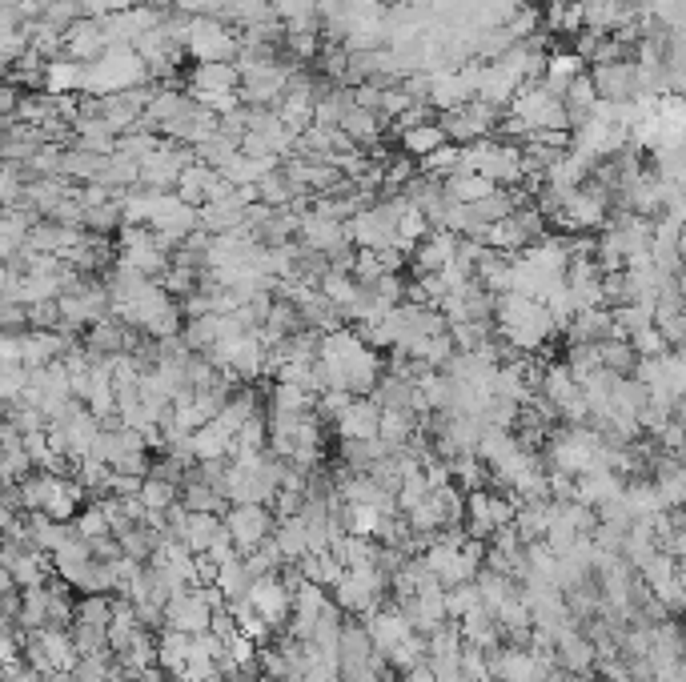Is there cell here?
<instances>
[{"mask_svg": "<svg viewBox=\"0 0 686 682\" xmlns=\"http://www.w3.org/2000/svg\"><path fill=\"white\" fill-rule=\"evenodd\" d=\"M494 321H498V333L522 354H542L562 333L554 313L546 309V301H534V297H522V293H502Z\"/></svg>", "mask_w": 686, "mask_h": 682, "instance_id": "6da1fadb", "label": "cell"}, {"mask_svg": "<svg viewBox=\"0 0 686 682\" xmlns=\"http://www.w3.org/2000/svg\"><path fill=\"white\" fill-rule=\"evenodd\" d=\"M57 301H61V313H65V329H73V333H89L97 321H105L113 313L109 285L97 281V277H81Z\"/></svg>", "mask_w": 686, "mask_h": 682, "instance_id": "7a4b0ae2", "label": "cell"}, {"mask_svg": "<svg viewBox=\"0 0 686 682\" xmlns=\"http://www.w3.org/2000/svg\"><path fill=\"white\" fill-rule=\"evenodd\" d=\"M277 522L281 518L273 514V506H261V502H253V506H229V514H225V526H229L241 558L249 550H257L265 538H273L277 534Z\"/></svg>", "mask_w": 686, "mask_h": 682, "instance_id": "3957f363", "label": "cell"}, {"mask_svg": "<svg viewBox=\"0 0 686 682\" xmlns=\"http://www.w3.org/2000/svg\"><path fill=\"white\" fill-rule=\"evenodd\" d=\"M141 341V329L125 325L117 313H109L105 321H97L89 333H85V350L97 358V362H109V358H121V354H133Z\"/></svg>", "mask_w": 686, "mask_h": 682, "instance_id": "277c9868", "label": "cell"}, {"mask_svg": "<svg viewBox=\"0 0 686 682\" xmlns=\"http://www.w3.org/2000/svg\"><path fill=\"white\" fill-rule=\"evenodd\" d=\"M209 626H213V606H209V598H205L201 586H189L177 598H169V606H165V630L205 634Z\"/></svg>", "mask_w": 686, "mask_h": 682, "instance_id": "5b68a950", "label": "cell"}, {"mask_svg": "<svg viewBox=\"0 0 686 682\" xmlns=\"http://www.w3.org/2000/svg\"><path fill=\"white\" fill-rule=\"evenodd\" d=\"M249 602L261 610V618H269L277 630L293 618V590L281 582V574H265V578H253V590H249Z\"/></svg>", "mask_w": 686, "mask_h": 682, "instance_id": "8992f818", "label": "cell"}, {"mask_svg": "<svg viewBox=\"0 0 686 682\" xmlns=\"http://www.w3.org/2000/svg\"><path fill=\"white\" fill-rule=\"evenodd\" d=\"M618 317L610 305H598V309H582L570 329H566V346H602V341L618 337Z\"/></svg>", "mask_w": 686, "mask_h": 682, "instance_id": "52a82bcc", "label": "cell"}, {"mask_svg": "<svg viewBox=\"0 0 686 682\" xmlns=\"http://www.w3.org/2000/svg\"><path fill=\"white\" fill-rule=\"evenodd\" d=\"M382 406L374 398H354V406L341 414V422L333 426L337 438H354V442H374L382 438Z\"/></svg>", "mask_w": 686, "mask_h": 682, "instance_id": "ba28073f", "label": "cell"}, {"mask_svg": "<svg viewBox=\"0 0 686 682\" xmlns=\"http://www.w3.org/2000/svg\"><path fill=\"white\" fill-rule=\"evenodd\" d=\"M418 273H442L450 265H458V233L450 229H434L426 241H418V249L410 253Z\"/></svg>", "mask_w": 686, "mask_h": 682, "instance_id": "9c48e42d", "label": "cell"}, {"mask_svg": "<svg viewBox=\"0 0 686 682\" xmlns=\"http://www.w3.org/2000/svg\"><path fill=\"white\" fill-rule=\"evenodd\" d=\"M362 622L370 626L374 646H378V650H386V654H390L402 638H410V634H414V622L406 618V610H402L398 602H386L382 610H374V614H370V618H362Z\"/></svg>", "mask_w": 686, "mask_h": 682, "instance_id": "30bf717a", "label": "cell"}, {"mask_svg": "<svg viewBox=\"0 0 686 682\" xmlns=\"http://www.w3.org/2000/svg\"><path fill=\"white\" fill-rule=\"evenodd\" d=\"M554 654H558V666L570 670V674H590L598 666V646L582 634V626L562 630L558 642H554Z\"/></svg>", "mask_w": 686, "mask_h": 682, "instance_id": "8fae6325", "label": "cell"}, {"mask_svg": "<svg viewBox=\"0 0 686 682\" xmlns=\"http://www.w3.org/2000/svg\"><path fill=\"white\" fill-rule=\"evenodd\" d=\"M221 534H225V518H221V514H197V510H189L185 526L177 530V538H181L193 554H209V546H213Z\"/></svg>", "mask_w": 686, "mask_h": 682, "instance_id": "7c38bea8", "label": "cell"}, {"mask_svg": "<svg viewBox=\"0 0 686 682\" xmlns=\"http://www.w3.org/2000/svg\"><path fill=\"white\" fill-rule=\"evenodd\" d=\"M598 354H602V370H610V374H618V378H638V366H642V350L634 346L630 337H610V341H602L598 346Z\"/></svg>", "mask_w": 686, "mask_h": 682, "instance_id": "4fadbf2b", "label": "cell"}, {"mask_svg": "<svg viewBox=\"0 0 686 682\" xmlns=\"http://www.w3.org/2000/svg\"><path fill=\"white\" fill-rule=\"evenodd\" d=\"M466 530H470V538H478V542H494V534L502 530V526H498V518H494L490 490L466 494Z\"/></svg>", "mask_w": 686, "mask_h": 682, "instance_id": "5bb4252c", "label": "cell"}, {"mask_svg": "<svg viewBox=\"0 0 686 682\" xmlns=\"http://www.w3.org/2000/svg\"><path fill=\"white\" fill-rule=\"evenodd\" d=\"M478 590H482V606H490V610L498 614L506 602H514V598L522 594V582H514L510 574H498V570L482 566V574H478Z\"/></svg>", "mask_w": 686, "mask_h": 682, "instance_id": "9a60e30c", "label": "cell"}, {"mask_svg": "<svg viewBox=\"0 0 686 682\" xmlns=\"http://www.w3.org/2000/svg\"><path fill=\"white\" fill-rule=\"evenodd\" d=\"M301 574L309 578V582H317V586H325V590H333L337 582H341V574H346V562H341L333 550H321V554H305L301 562Z\"/></svg>", "mask_w": 686, "mask_h": 682, "instance_id": "2e32d148", "label": "cell"}, {"mask_svg": "<svg viewBox=\"0 0 686 682\" xmlns=\"http://www.w3.org/2000/svg\"><path fill=\"white\" fill-rule=\"evenodd\" d=\"M450 137H446V129H442V121H426V125H414V129H406L402 133V149L410 153V157H430L434 149H442Z\"/></svg>", "mask_w": 686, "mask_h": 682, "instance_id": "e0dca14e", "label": "cell"}, {"mask_svg": "<svg viewBox=\"0 0 686 682\" xmlns=\"http://www.w3.org/2000/svg\"><path fill=\"white\" fill-rule=\"evenodd\" d=\"M273 538H277V546H281L285 562H301V558L309 554V526H305V518H301V514H297V518H281Z\"/></svg>", "mask_w": 686, "mask_h": 682, "instance_id": "ac0fdd59", "label": "cell"}, {"mask_svg": "<svg viewBox=\"0 0 686 682\" xmlns=\"http://www.w3.org/2000/svg\"><path fill=\"white\" fill-rule=\"evenodd\" d=\"M189 654H193V634H185V630H161V654H157V662H161L173 678L185 670Z\"/></svg>", "mask_w": 686, "mask_h": 682, "instance_id": "d6986e66", "label": "cell"}, {"mask_svg": "<svg viewBox=\"0 0 686 682\" xmlns=\"http://www.w3.org/2000/svg\"><path fill=\"white\" fill-rule=\"evenodd\" d=\"M181 502L189 506V510H197V514H229V498L221 494V490H213V486H205V482H185V490H181Z\"/></svg>", "mask_w": 686, "mask_h": 682, "instance_id": "ffe728a7", "label": "cell"}, {"mask_svg": "<svg viewBox=\"0 0 686 682\" xmlns=\"http://www.w3.org/2000/svg\"><path fill=\"white\" fill-rule=\"evenodd\" d=\"M185 341L193 354H209L221 341V313H205V317H189L185 325Z\"/></svg>", "mask_w": 686, "mask_h": 682, "instance_id": "44dd1931", "label": "cell"}, {"mask_svg": "<svg viewBox=\"0 0 686 682\" xmlns=\"http://www.w3.org/2000/svg\"><path fill=\"white\" fill-rule=\"evenodd\" d=\"M49 610H53V590H49V586H33V590H25L21 626H25V630H45V626H49Z\"/></svg>", "mask_w": 686, "mask_h": 682, "instance_id": "7402d4cb", "label": "cell"}, {"mask_svg": "<svg viewBox=\"0 0 686 682\" xmlns=\"http://www.w3.org/2000/svg\"><path fill=\"white\" fill-rule=\"evenodd\" d=\"M450 333H454V346L470 354V350H486L490 341L498 337V321H462Z\"/></svg>", "mask_w": 686, "mask_h": 682, "instance_id": "603a6c76", "label": "cell"}, {"mask_svg": "<svg viewBox=\"0 0 686 682\" xmlns=\"http://www.w3.org/2000/svg\"><path fill=\"white\" fill-rule=\"evenodd\" d=\"M229 450H233V438H229L225 430H217L213 422H209V426H201V430L193 434V454H197V462L229 458Z\"/></svg>", "mask_w": 686, "mask_h": 682, "instance_id": "cb8c5ba5", "label": "cell"}, {"mask_svg": "<svg viewBox=\"0 0 686 682\" xmlns=\"http://www.w3.org/2000/svg\"><path fill=\"white\" fill-rule=\"evenodd\" d=\"M217 586H221V594H225L229 602H237V598H249V590H253V574H249L245 558H237V562L221 566V578H217Z\"/></svg>", "mask_w": 686, "mask_h": 682, "instance_id": "d4e9b609", "label": "cell"}, {"mask_svg": "<svg viewBox=\"0 0 686 682\" xmlns=\"http://www.w3.org/2000/svg\"><path fill=\"white\" fill-rule=\"evenodd\" d=\"M113 602H117V594H81L77 598V622L109 626L113 622Z\"/></svg>", "mask_w": 686, "mask_h": 682, "instance_id": "484cf974", "label": "cell"}, {"mask_svg": "<svg viewBox=\"0 0 686 682\" xmlns=\"http://www.w3.org/2000/svg\"><path fill=\"white\" fill-rule=\"evenodd\" d=\"M77 530L89 538V542H97V538H113L117 530H113V518H109V510L101 506V502H89L81 514H77Z\"/></svg>", "mask_w": 686, "mask_h": 682, "instance_id": "4316f807", "label": "cell"}, {"mask_svg": "<svg viewBox=\"0 0 686 682\" xmlns=\"http://www.w3.org/2000/svg\"><path fill=\"white\" fill-rule=\"evenodd\" d=\"M149 510H169V506H177L181 502V486H173V482H165V478H145V486H141V494H137Z\"/></svg>", "mask_w": 686, "mask_h": 682, "instance_id": "83f0119b", "label": "cell"}, {"mask_svg": "<svg viewBox=\"0 0 686 682\" xmlns=\"http://www.w3.org/2000/svg\"><path fill=\"white\" fill-rule=\"evenodd\" d=\"M69 630H73V642H77L81 658H85V654H113V646H109V626H89V622H73Z\"/></svg>", "mask_w": 686, "mask_h": 682, "instance_id": "f1b7e54d", "label": "cell"}, {"mask_svg": "<svg viewBox=\"0 0 686 682\" xmlns=\"http://www.w3.org/2000/svg\"><path fill=\"white\" fill-rule=\"evenodd\" d=\"M474 606H482V590H478V582H458V586H450V590H446V610H450V618H454V622H462Z\"/></svg>", "mask_w": 686, "mask_h": 682, "instance_id": "f546056e", "label": "cell"}, {"mask_svg": "<svg viewBox=\"0 0 686 682\" xmlns=\"http://www.w3.org/2000/svg\"><path fill=\"white\" fill-rule=\"evenodd\" d=\"M350 406H354V394H350V390H325V394L317 398L313 414H317L325 426H337V422H341V414H346Z\"/></svg>", "mask_w": 686, "mask_h": 682, "instance_id": "4dcf8cb0", "label": "cell"}, {"mask_svg": "<svg viewBox=\"0 0 686 682\" xmlns=\"http://www.w3.org/2000/svg\"><path fill=\"white\" fill-rule=\"evenodd\" d=\"M25 390H29V366L25 362H5V366H0V398L17 402Z\"/></svg>", "mask_w": 686, "mask_h": 682, "instance_id": "1f68e13d", "label": "cell"}, {"mask_svg": "<svg viewBox=\"0 0 686 682\" xmlns=\"http://www.w3.org/2000/svg\"><path fill=\"white\" fill-rule=\"evenodd\" d=\"M430 494H434V486H430L426 470H422V474H410V478L402 482V490H398V510H402V514H410V510H418Z\"/></svg>", "mask_w": 686, "mask_h": 682, "instance_id": "d6a6232c", "label": "cell"}, {"mask_svg": "<svg viewBox=\"0 0 686 682\" xmlns=\"http://www.w3.org/2000/svg\"><path fill=\"white\" fill-rule=\"evenodd\" d=\"M462 674H466L470 682H494L490 654H486L482 646H470V642H466V650H462Z\"/></svg>", "mask_w": 686, "mask_h": 682, "instance_id": "836d02e7", "label": "cell"}, {"mask_svg": "<svg viewBox=\"0 0 686 682\" xmlns=\"http://www.w3.org/2000/svg\"><path fill=\"white\" fill-rule=\"evenodd\" d=\"M217 578H221V566L209 554H197V586H217Z\"/></svg>", "mask_w": 686, "mask_h": 682, "instance_id": "e575fe53", "label": "cell"}, {"mask_svg": "<svg viewBox=\"0 0 686 682\" xmlns=\"http://www.w3.org/2000/svg\"><path fill=\"white\" fill-rule=\"evenodd\" d=\"M0 362H21V333L0 337Z\"/></svg>", "mask_w": 686, "mask_h": 682, "instance_id": "d590c367", "label": "cell"}, {"mask_svg": "<svg viewBox=\"0 0 686 682\" xmlns=\"http://www.w3.org/2000/svg\"><path fill=\"white\" fill-rule=\"evenodd\" d=\"M402 682H438V674H434V670H430V662H426V666H418V670L402 674Z\"/></svg>", "mask_w": 686, "mask_h": 682, "instance_id": "8d00e7d4", "label": "cell"}, {"mask_svg": "<svg viewBox=\"0 0 686 682\" xmlns=\"http://www.w3.org/2000/svg\"><path fill=\"white\" fill-rule=\"evenodd\" d=\"M438 682H470L462 670H454V674H446V678H438Z\"/></svg>", "mask_w": 686, "mask_h": 682, "instance_id": "74e56055", "label": "cell"}, {"mask_svg": "<svg viewBox=\"0 0 686 682\" xmlns=\"http://www.w3.org/2000/svg\"><path fill=\"white\" fill-rule=\"evenodd\" d=\"M205 682H229V674H221V670H217V674H209Z\"/></svg>", "mask_w": 686, "mask_h": 682, "instance_id": "f35d334b", "label": "cell"}, {"mask_svg": "<svg viewBox=\"0 0 686 682\" xmlns=\"http://www.w3.org/2000/svg\"><path fill=\"white\" fill-rule=\"evenodd\" d=\"M678 462H686V442H682V450H678Z\"/></svg>", "mask_w": 686, "mask_h": 682, "instance_id": "ab89813d", "label": "cell"}, {"mask_svg": "<svg viewBox=\"0 0 686 682\" xmlns=\"http://www.w3.org/2000/svg\"><path fill=\"white\" fill-rule=\"evenodd\" d=\"M494 682H506V678H494Z\"/></svg>", "mask_w": 686, "mask_h": 682, "instance_id": "60d3db41", "label": "cell"}]
</instances>
